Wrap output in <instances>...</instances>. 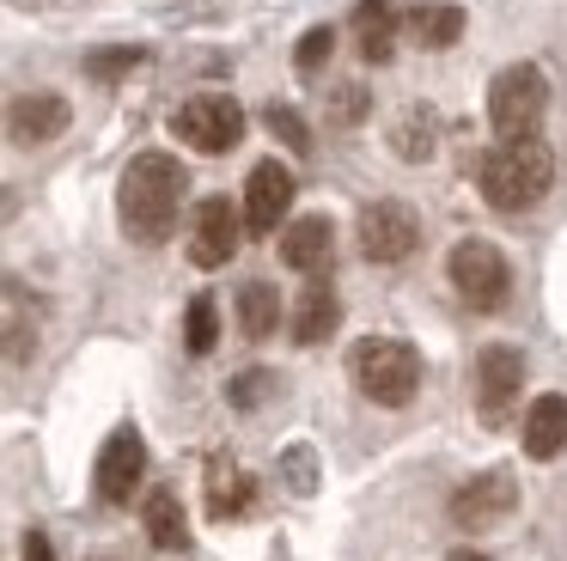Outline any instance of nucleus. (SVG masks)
Listing matches in <instances>:
<instances>
[{"instance_id":"obj_1","label":"nucleus","mask_w":567,"mask_h":561,"mask_svg":"<svg viewBox=\"0 0 567 561\" xmlns=\"http://www.w3.org/2000/svg\"><path fill=\"white\" fill-rule=\"evenodd\" d=\"M189 195V171L177 165L172 153H135L116 183V214H123V232L135 244H165L177 232V214H184Z\"/></svg>"},{"instance_id":"obj_2","label":"nucleus","mask_w":567,"mask_h":561,"mask_svg":"<svg viewBox=\"0 0 567 561\" xmlns=\"http://www.w3.org/2000/svg\"><path fill=\"white\" fill-rule=\"evenodd\" d=\"M476 183H482V195H488L501 214H525V207H537L543 195H549L555 153L537 141V134H530V141H501L494 153H482Z\"/></svg>"},{"instance_id":"obj_3","label":"nucleus","mask_w":567,"mask_h":561,"mask_svg":"<svg viewBox=\"0 0 567 561\" xmlns=\"http://www.w3.org/2000/svg\"><path fill=\"white\" fill-rule=\"evenodd\" d=\"M348 373H354L360 397H372L379 409H403L421 390V354L396 336H367L348 354Z\"/></svg>"},{"instance_id":"obj_4","label":"nucleus","mask_w":567,"mask_h":561,"mask_svg":"<svg viewBox=\"0 0 567 561\" xmlns=\"http://www.w3.org/2000/svg\"><path fill=\"white\" fill-rule=\"evenodd\" d=\"M543 110H549V80H543L530 61H513V68L494 73L488 85V122L501 141H530L543 122Z\"/></svg>"},{"instance_id":"obj_5","label":"nucleus","mask_w":567,"mask_h":561,"mask_svg":"<svg viewBox=\"0 0 567 561\" xmlns=\"http://www.w3.org/2000/svg\"><path fill=\"white\" fill-rule=\"evenodd\" d=\"M445 275L464 293L470 312H501L506 293H513V268H506L501 244H488V238H457L452 256H445Z\"/></svg>"},{"instance_id":"obj_6","label":"nucleus","mask_w":567,"mask_h":561,"mask_svg":"<svg viewBox=\"0 0 567 561\" xmlns=\"http://www.w3.org/2000/svg\"><path fill=\"white\" fill-rule=\"evenodd\" d=\"M172 134L184 146H196V153H233V146L245 141V110L226 92H202V98H189V104H177Z\"/></svg>"},{"instance_id":"obj_7","label":"nucleus","mask_w":567,"mask_h":561,"mask_svg":"<svg viewBox=\"0 0 567 561\" xmlns=\"http://www.w3.org/2000/svg\"><path fill=\"white\" fill-rule=\"evenodd\" d=\"M518 390H525V354L513 341H488L476 354V415L482 427H506L518 409Z\"/></svg>"},{"instance_id":"obj_8","label":"nucleus","mask_w":567,"mask_h":561,"mask_svg":"<svg viewBox=\"0 0 567 561\" xmlns=\"http://www.w3.org/2000/svg\"><path fill=\"white\" fill-rule=\"evenodd\" d=\"M421 244V220L409 202H396V195H384V202H367L360 207V251H367V263H403V256H415Z\"/></svg>"},{"instance_id":"obj_9","label":"nucleus","mask_w":567,"mask_h":561,"mask_svg":"<svg viewBox=\"0 0 567 561\" xmlns=\"http://www.w3.org/2000/svg\"><path fill=\"white\" fill-rule=\"evenodd\" d=\"M513 507H518V476L513 470H482L452 494V524L457 531H494V524L513 519Z\"/></svg>"},{"instance_id":"obj_10","label":"nucleus","mask_w":567,"mask_h":561,"mask_svg":"<svg viewBox=\"0 0 567 561\" xmlns=\"http://www.w3.org/2000/svg\"><path fill=\"white\" fill-rule=\"evenodd\" d=\"M238 238H245V214H238L226 195H208V202L196 207V226H189V263L196 268H226L238 251Z\"/></svg>"},{"instance_id":"obj_11","label":"nucleus","mask_w":567,"mask_h":561,"mask_svg":"<svg viewBox=\"0 0 567 561\" xmlns=\"http://www.w3.org/2000/svg\"><path fill=\"white\" fill-rule=\"evenodd\" d=\"M141 476H147V439L135 434V427H116L111 439H104L99 451V500H111V507H128V494L141 488Z\"/></svg>"},{"instance_id":"obj_12","label":"nucleus","mask_w":567,"mask_h":561,"mask_svg":"<svg viewBox=\"0 0 567 561\" xmlns=\"http://www.w3.org/2000/svg\"><path fill=\"white\" fill-rule=\"evenodd\" d=\"M293 171L281 165V159H262L257 171H250V183H245V226L250 232H275V220L293 207Z\"/></svg>"},{"instance_id":"obj_13","label":"nucleus","mask_w":567,"mask_h":561,"mask_svg":"<svg viewBox=\"0 0 567 561\" xmlns=\"http://www.w3.org/2000/svg\"><path fill=\"white\" fill-rule=\"evenodd\" d=\"M68 98L62 92H25V98H13V116H7V129H13V141L19 146H43V141H55V134L68 129Z\"/></svg>"},{"instance_id":"obj_14","label":"nucleus","mask_w":567,"mask_h":561,"mask_svg":"<svg viewBox=\"0 0 567 561\" xmlns=\"http://www.w3.org/2000/svg\"><path fill=\"white\" fill-rule=\"evenodd\" d=\"M330 251H336V226L323 214H306V220H293V226L281 232V263L299 268V275L330 268Z\"/></svg>"},{"instance_id":"obj_15","label":"nucleus","mask_w":567,"mask_h":561,"mask_svg":"<svg viewBox=\"0 0 567 561\" xmlns=\"http://www.w3.org/2000/svg\"><path fill=\"white\" fill-rule=\"evenodd\" d=\"M525 451L537 463H549V458H561L567 451V397H537L525 409Z\"/></svg>"},{"instance_id":"obj_16","label":"nucleus","mask_w":567,"mask_h":561,"mask_svg":"<svg viewBox=\"0 0 567 561\" xmlns=\"http://www.w3.org/2000/svg\"><path fill=\"white\" fill-rule=\"evenodd\" d=\"M250 500H257V482H250L245 470H238L233 458H208V512L214 519H245Z\"/></svg>"},{"instance_id":"obj_17","label":"nucleus","mask_w":567,"mask_h":561,"mask_svg":"<svg viewBox=\"0 0 567 561\" xmlns=\"http://www.w3.org/2000/svg\"><path fill=\"white\" fill-rule=\"evenodd\" d=\"M336 324H342V299H336L323 280H311V287L299 293V312H293V341L299 348H318L323 336H336Z\"/></svg>"},{"instance_id":"obj_18","label":"nucleus","mask_w":567,"mask_h":561,"mask_svg":"<svg viewBox=\"0 0 567 561\" xmlns=\"http://www.w3.org/2000/svg\"><path fill=\"white\" fill-rule=\"evenodd\" d=\"M354 37H360V55H367L372 68H384V61L396 55V7L391 0H360L354 7Z\"/></svg>"},{"instance_id":"obj_19","label":"nucleus","mask_w":567,"mask_h":561,"mask_svg":"<svg viewBox=\"0 0 567 561\" xmlns=\"http://www.w3.org/2000/svg\"><path fill=\"white\" fill-rule=\"evenodd\" d=\"M141 519H147V537L159 549H189V519H184V500H177V488H153L147 507H141Z\"/></svg>"},{"instance_id":"obj_20","label":"nucleus","mask_w":567,"mask_h":561,"mask_svg":"<svg viewBox=\"0 0 567 561\" xmlns=\"http://www.w3.org/2000/svg\"><path fill=\"white\" fill-rule=\"evenodd\" d=\"M275 324H281V293L269 280H245L238 287V329L250 341H262V336H275Z\"/></svg>"},{"instance_id":"obj_21","label":"nucleus","mask_w":567,"mask_h":561,"mask_svg":"<svg viewBox=\"0 0 567 561\" xmlns=\"http://www.w3.org/2000/svg\"><path fill=\"white\" fill-rule=\"evenodd\" d=\"M403 24H409V37H415L421 49H452L457 37H464V12L457 7H415Z\"/></svg>"},{"instance_id":"obj_22","label":"nucleus","mask_w":567,"mask_h":561,"mask_svg":"<svg viewBox=\"0 0 567 561\" xmlns=\"http://www.w3.org/2000/svg\"><path fill=\"white\" fill-rule=\"evenodd\" d=\"M214 341H220V312H214L208 293H196L184 312V348L189 354H214Z\"/></svg>"},{"instance_id":"obj_23","label":"nucleus","mask_w":567,"mask_h":561,"mask_svg":"<svg viewBox=\"0 0 567 561\" xmlns=\"http://www.w3.org/2000/svg\"><path fill=\"white\" fill-rule=\"evenodd\" d=\"M391 146L403 159H427L433 153V116H427V110H403L396 129H391Z\"/></svg>"},{"instance_id":"obj_24","label":"nucleus","mask_w":567,"mask_h":561,"mask_svg":"<svg viewBox=\"0 0 567 561\" xmlns=\"http://www.w3.org/2000/svg\"><path fill=\"white\" fill-rule=\"evenodd\" d=\"M281 482L293 488V494H318V451H311L306 439H293V446L281 451Z\"/></svg>"},{"instance_id":"obj_25","label":"nucleus","mask_w":567,"mask_h":561,"mask_svg":"<svg viewBox=\"0 0 567 561\" xmlns=\"http://www.w3.org/2000/svg\"><path fill=\"white\" fill-rule=\"evenodd\" d=\"M330 49H336V31H330V24H318V31H306V37H299V49H293V68L311 80V73H318L323 61H330Z\"/></svg>"},{"instance_id":"obj_26","label":"nucleus","mask_w":567,"mask_h":561,"mask_svg":"<svg viewBox=\"0 0 567 561\" xmlns=\"http://www.w3.org/2000/svg\"><path fill=\"white\" fill-rule=\"evenodd\" d=\"M269 134H281L293 153H311V129H306V116H299L293 104H269Z\"/></svg>"},{"instance_id":"obj_27","label":"nucleus","mask_w":567,"mask_h":561,"mask_svg":"<svg viewBox=\"0 0 567 561\" xmlns=\"http://www.w3.org/2000/svg\"><path fill=\"white\" fill-rule=\"evenodd\" d=\"M86 68H92V80H123L128 68H141V49H104V55H92Z\"/></svg>"},{"instance_id":"obj_28","label":"nucleus","mask_w":567,"mask_h":561,"mask_svg":"<svg viewBox=\"0 0 567 561\" xmlns=\"http://www.w3.org/2000/svg\"><path fill=\"white\" fill-rule=\"evenodd\" d=\"M269 390H275V373H238L233 378V402H238V409H257Z\"/></svg>"},{"instance_id":"obj_29","label":"nucleus","mask_w":567,"mask_h":561,"mask_svg":"<svg viewBox=\"0 0 567 561\" xmlns=\"http://www.w3.org/2000/svg\"><path fill=\"white\" fill-rule=\"evenodd\" d=\"M360 110H367V92H360V85H342V92H336V122H360Z\"/></svg>"},{"instance_id":"obj_30","label":"nucleus","mask_w":567,"mask_h":561,"mask_svg":"<svg viewBox=\"0 0 567 561\" xmlns=\"http://www.w3.org/2000/svg\"><path fill=\"white\" fill-rule=\"evenodd\" d=\"M25 561H55V549H50V537H43V531L25 537Z\"/></svg>"},{"instance_id":"obj_31","label":"nucleus","mask_w":567,"mask_h":561,"mask_svg":"<svg viewBox=\"0 0 567 561\" xmlns=\"http://www.w3.org/2000/svg\"><path fill=\"white\" fill-rule=\"evenodd\" d=\"M445 561H488V555H482V549H452Z\"/></svg>"}]
</instances>
